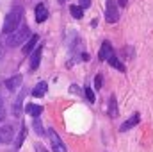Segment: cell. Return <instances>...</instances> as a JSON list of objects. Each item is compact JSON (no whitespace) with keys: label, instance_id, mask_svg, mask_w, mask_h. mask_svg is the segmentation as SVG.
<instances>
[{"label":"cell","instance_id":"13","mask_svg":"<svg viewBox=\"0 0 153 152\" xmlns=\"http://www.w3.org/2000/svg\"><path fill=\"white\" fill-rule=\"evenodd\" d=\"M109 116L116 118L117 116V102H116V95H111L109 99Z\"/></svg>","mask_w":153,"mask_h":152},{"label":"cell","instance_id":"14","mask_svg":"<svg viewBox=\"0 0 153 152\" xmlns=\"http://www.w3.org/2000/svg\"><path fill=\"white\" fill-rule=\"evenodd\" d=\"M27 113L30 114V116H34V118H38L39 114L43 113V108L41 106H36V104H29L27 106Z\"/></svg>","mask_w":153,"mask_h":152},{"label":"cell","instance_id":"8","mask_svg":"<svg viewBox=\"0 0 153 152\" xmlns=\"http://www.w3.org/2000/svg\"><path fill=\"white\" fill-rule=\"evenodd\" d=\"M20 86H22V75H14V77H11V79L5 81V88L9 91H16Z\"/></svg>","mask_w":153,"mask_h":152},{"label":"cell","instance_id":"23","mask_svg":"<svg viewBox=\"0 0 153 152\" xmlns=\"http://www.w3.org/2000/svg\"><path fill=\"white\" fill-rule=\"evenodd\" d=\"M34 149H36L38 152H46V149H45V147H43L41 143H36V145H34Z\"/></svg>","mask_w":153,"mask_h":152},{"label":"cell","instance_id":"19","mask_svg":"<svg viewBox=\"0 0 153 152\" xmlns=\"http://www.w3.org/2000/svg\"><path fill=\"white\" fill-rule=\"evenodd\" d=\"M22 99H23V95H20V97L16 99V102H14V114H16V116H20V111H22V109H20V106H22Z\"/></svg>","mask_w":153,"mask_h":152},{"label":"cell","instance_id":"4","mask_svg":"<svg viewBox=\"0 0 153 152\" xmlns=\"http://www.w3.org/2000/svg\"><path fill=\"white\" fill-rule=\"evenodd\" d=\"M48 136H50L52 150H53V152H66V145L62 143V140L57 136V132H55L53 129H48Z\"/></svg>","mask_w":153,"mask_h":152},{"label":"cell","instance_id":"7","mask_svg":"<svg viewBox=\"0 0 153 152\" xmlns=\"http://www.w3.org/2000/svg\"><path fill=\"white\" fill-rule=\"evenodd\" d=\"M139 120H141V116H139V113H135L134 116H130V118H128V120H126L121 127H119V131H121V132H125V131H128V129L135 127V125L139 123Z\"/></svg>","mask_w":153,"mask_h":152},{"label":"cell","instance_id":"12","mask_svg":"<svg viewBox=\"0 0 153 152\" xmlns=\"http://www.w3.org/2000/svg\"><path fill=\"white\" fill-rule=\"evenodd\" d=\"M46 90H48V84H46L45 81H39L38 84L34 86V90H32V95H34V97H43V95L46 93Z\"/></svg>","mask_w":153,"mask_h":152},{"label":"cell","instance_id":"2","mask_svg":"<svg viewBox=\"0 0 153 152\" xmlns=\"http://www.w3.org/2000/svg\"><path fill=\"white\" fill-rule=\"evenodd\" d=\"M30 39V31L27 25H20L14 32L7 34V47H20Z\"/></svg>","mask_w":153,"mask_h":152},{"label":"cell","instance_id":"17","mask_svg":"<svg viewBox=\"0 0 153 152\" xmlns=\"http://www.w3.org/2000/svg\"><path fill=\"white\" fill-rule=\"evenodd\" d=\"M109 63H111V65L114 66L116 70H119V72H125V66H123V63H121V61H119V59H117L116 56H112V57L109 59Z\"/></svg>","mask_w":153,"mask_h":152},{"label":"cell","instance_id":"6","mask_svg":"<svg viewBox=\"0 0 153 152\" xmlns=\"http://www.w3.org/2000/svg\"><path fill=\"white\" fill-rule=\"evenodd\" d=\"M13 140V127L11 125H2L0 127V143H7Z\"/></svg>","mask_w":153,"mask_h":152},{"label":"cell","instance_id":"5","mask_svg":"<svg viewBox=\"0 0 153 152\" xmlns=\"http://www.w3.org/2000/svg\"><path fill=\"white\" fill-rule=\"evenodd\" d=\"M112 56H114L112 45H111L109 41H103V43H102V47H100V54H98V57H100L102 61H109Z\"/></svg>","mask_w":153,"mask_h":152},{"label":"cell","instance_id":"21","mask_svg":"<svg viewBox=\"0 0 153 152\" xmlns=\"http://www.w3.org/2000/svg\"><path fill=\"white\" fill-rule=\"evenodd\" d=\"M34 127H36L38 134H43V127H41V122L39 120H34Z\"/></svg>","mask_w":153,"mask_h":152},{"label":"cell","instance_id":"1","mask_svg":"<svg viewBox=\"0 0 153 152\" xmlns=\"http://www.w3.org/2000/svg\"><path fill=\"white\" fill-rule=\"evenodd\" d=\"M22 18H23V9H22V7H14V9H11V11L5 14L2 32H4L5 36L11 34V32H14V31L22 25Z\"/></svg>","mask_w":153,"mask_h":152},{"label":"cell","instance_id":"20","mask_svg":"<svg viewBox=\"0 0 153 152\" xmlns=\"http://www.w3.org/2000/svg\"><path fill=\"white\" fill-rule=\"evenodd\" d=\"M102 81H103V77H102V74H98V75L94 77V86H96L98 90L102 88Z\"/></svg>","mask_w":153,"mask_h":152},{"label":"cell","instance_id":"18","mask_svg":"<svg viewBox=\"0 0 153 152\" xmlns=\"http://www.w3.org/2000/svg\"><path fill=\"white\" fill-rule=\"evenodd\" d=\"M84 93H85V99H87V100H89L91 104H93V102L96 100V97H94V91H93V90H91L89 86H85V90H84Z\"/></svg>","mask_w":153,"mask_h":152},{"label":"cell","instance_id":"15","mask_svg":"<svg viewBox=\"0 0 153 152\" xmlns=\"http://www.w3.org/2000/svg\"><path fill=\"white\" fill-rule=\"evenodd\" d=\"M82 9H84L82 5H71V7H70V13H71V16H73V18L80 20V18L84 16V11H82Z\"/></svg>","mask_w":153,"mask_h":152},{"label":"cell","instance_id":"27","mask_svg":"<svg viewBox=\"0 0 153 152\" xmlns=\"http://www.w3.org/2000/svg\"><path fill=\"white\" fill-rule=\"evenodd\" d=\"M61 2H66V0H61Z\"/></svg>","mask_w":153,"mask_h":152},{"label":"cell","instance_id":"26","mask_svg":"<svg viewBox=\"0 0 153 152\" xmlns=\"http://www.w3.org/2000/svg\"><path fill=\"white\" fill-rule=\"evenodd\" d=\"M0 54H2V45H0Z\"/></svg>","mask_w":153,"mask_h":152},{"label":"cell","instance_id":"22","mask_svg":"<svg viewBox=\"0 0 153 152\" xmlns=\"http://www.w3.org/2000/svg\"><path fill=\"white\" fill-rule=\"evenodd\" d=\"M70 93H76V95H78V93H80V88H78L76 84H71V86H70Z\"/></svg>","mask_w":153,"mask_h":152},{"label":"cell","instance_id":"24","mask_svg":"<svg viewBox=\"0 0 153 152\" xmlns=\"http://www.w3.org/2000/svg\"><path fill=\"white\" fill-rule=\"evenodd\" d=\"M80 5L85 9V7H89V5H91V0H80Z\"/></svg>","mask_w":153,"mask_h":152},{"label":"cell","instance_id":"25","mask_svg":"<svg viewBox=\"0 0 153 152\" xmlns=\"http://www.w3.org/2000/svg\"><path fill=\"white\" fill-rule=\"evenodd\" d=\"M0 109H2V95H0Z\"/></svg>","mask_w":153,"mask_h":152},{"label":"cell","instance_id":"16","mask_svg":"<svg viewBox=\"0 0 153 152\" xmlns=\"http://www.w3.org/2000/svg\"><path fill=\"white\" fill-rule=\"evenodd\" d=\"M25 136H27V129L23 127V129H22V132H20V136L16 138V143H14V149H16V150H20V147H22V143H23Z\"/></svg>","mask_w":153,"mask_h":152},{"label":"cell","instance_id":"9","mask_svg":"<svg viewBox=\"0 0 153 152\" xmlns=\"http://www.w3.org/2000/svg\"><path fill=\"white\" fill-rule=\"evenodd\" d=\"M41 54H43V47H38L32 54V59H30V70H38L39 68V63H41Z\"/></svg>","mask_w":153,"mask_h":152},{"label":"cell","instance_id":"11","mask_svg":"<svg viewBox=\"0 0 153 152\" xmlns=\"http://www.w3.org/2000/svg\"><path fill=\"white\" fill-rule=\"evenodd\" d=\"M38 41H39V36H38V34L30 36V39H29V41L23 45V54H25V56H27V54H30V52L34 50V47L38 45Z\"/></svg>","mask_w":153,"mask_h":152},{"label":"cell","instance_id":"3","mask_svg":"<svg viewBox=\"0 0 153 152\" xmlns=\"http://www.w3.org/2000/svg\"><path fill=\"white\" fill-rule=\"evenodd\" d=\"M105 20L109 23H116L119 20V7H117V2L116 0H107V5H105Z\"/></svg>","mask_w":153,"mask_h":152},{"label":"cell","instance_id":"10","mask_svg":"<svg viewBox=\"0 0 153 152\" xmlns=\"http://www.w3.org/2000/svg\"><path fill=\"white\" fill-rule=\"evenodd\" d=\"M46 18H48V9H46L43 4H38V5H36V22H38V23H43Z\"/></svg>","mask_w":153,"mask_h":152}]
</instances>
